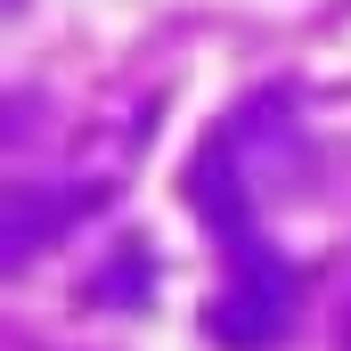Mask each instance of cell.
I'll return each instance as SVG.
<instances>
[{"label":"cell","instance_id":"6da1fadb","mask_svg":"<svg viewBox=\"0 0 351 351\" xmlns=\"http://www.w3.org/2000/svg\"><path fill=\"white\" fill-rule=\"evenodd\" d=\"M286 319H294V269L278 262L262 237L237 245V278H229V294L213 302V335L229 351H269L286 335Z\"/></svg>","mask_w":351,"mask_h":351},{"label":"cell","instance_id":"7a4b0ae2","mask_svg":"<svg viewBox=\"0 0 351 351\" xmlns=\"http://www.w3.org/2000/svg\"><path fill=\"white\" fill-rule=\"evenodd\" d=\"M343 351H351V302H343Z\"/></svg>","mask_w":351,"mask_h":351}]
</instances>
